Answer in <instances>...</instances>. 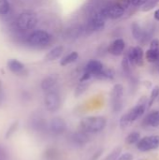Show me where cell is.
I'll return each mask as SVG.
<instances>
[{
	"label": "cell",
	"mask_w": 159,
	"mask_h": 160,
	"mask_svg": "<svg viewBox=\"0 0 159 160\" xmlns=\"http://www.w3.org/2000/svg\"><path fill=\"white\" fill-rule=\"evenodd\" d=\"M148 100L146 98H142L139 104L136 105L134 108H132L129 112H127L126 114H124L121 119H120V126L122 128H127L132 122L136 121L137 119H139L141 116H142V114L144 113L145 110H146V106H147Z\"/></svg>",
	"instance_id": "cell-1"
},
{
	"label": "cell",
	"mask_w": 159,
	"mask_h": 160,
	"mask_svg": "<svg viewBox=\"0 0 159 160\" xmlns=\"http://www.w3.org/2000/svg\"><path fill=\"white\" fill-rule=\"evenodd\" d=\"M107 125V120L103 116L85 117L81 121L80 128L88 133H98L102 131Z\"/></svg>",
	"instance_id": "cell-2"
},
{
	"label": "cell",
	"mask_w": 159,
	"mask_h": 160,
	"mask_svg": "<svg viewBox=\"0 0 159 160\" xmlns=\"http://www.w3.org/2000/svg\"><path fill=\"white\" fill-rule=\"evenodd\" d=\"M37 23V16L29 11L22 12L19 15L17 20V25L21 30H32Z\"/></svg>",
	"instance_id": "cell-3"
},
{
	"label": "cell",
	"mask_w": 159,
	"mask_h": 160,
	"mask_svg": "<svg viewBox=\"0 0 159 160\" xmlns=\"http://www.w3.org/2000/svg\"><path fill=\"white\" fill-rule=\"evenodd\" d=\"M52 39L51 35L44 30L34 31L28 38V42L34 47H43L50 44Z\"/></svg>",
	"instance_id": "cell-4"
},
{
	"label": "cell",
	"mask_w": 159,
	"mask_h": 160,
	"mask_svg": "<svg viewBox=\"0 0 159 160\" xmlns=\"http://www.w3.org/2000/svg\"><path fill=\"white\" fill-rule=\"evenodd\" d=\"M123 96H124V87L122 84H115L112 91V112L117 113L123 108Z\"/></svg>",
	"instance_id": "cell-5"
},
{
	"label": "cell",
	"mask_w": 159,
	"mask_h": 160,
	"mask_svg": "<svg viewBox=\"0 0 159 160\" xmlns=\"http://www.w3.org/2000/svg\"><path fill=\"white\" fill-rule=\"evenodd\" d=\"M159 147V136L152 135L141 139L137 143V148L141 152H148Z\"/></svg>",
	"instance_id": "cell-6"
},
{
	"label": "cell",
	"mask_w": 159,
	"mask_h": 160,
	"mask_svg": "<svg viewBox=\"0 0 159 160\" xmlns=\"http://www.w3.org/2000/svg\"><path fill=\"white\" fill-rule=\"evenodd\" d=\"M44 103L46 110L50 112H55L59 110L61 105V99L60 96L55 91H48V93L45 96Z\"/></svg>",
	"instance_id": "cell-7"
},
{
	"label": "cell",
	"mask_w": 159,
	"mask_h": 160,
	"mask_svg": "<svg viewBox=\"0 0 159 160\" xmlns=\"http://www.w3.org/2000/svg\"><path fill=\"white\" fill-rule=\"evenodd\" d=\"M101 11L103 12V14L105 15V17L107 19H109V18L110 19H118V18H121L125 13V9L116 4L111 5L109 7H105L104 8L101 9Z\"/></svg>",
	"instance_id": "cell-8"
},
{
	"label": "cell",
	"mask_w": 159,
	"mask_h": 160,
	"mask_svg": "<svg viewBox=\"0 0 159 160\" xmlns=\"http://www.w3.org/2000/svg\"><path fill=\"white\" fill-rule=\"evenodd\" d=\"M50 129L54 135H61L67 129V123L61 117H54L50 122Z\"/></svg>",
	"instance_id": "cell-9"
},
{
	"label": "cell",
	"mask_w": 159,
	"mask_h": 160,
	"mask_svg": "<svg viewBox=\"0 0 159 160\" xmlns=\"http://www.w3.org/2000/svg\"><path fill=\"white\" fill-rule=\"evenodd\" d=\"M107 18L105 17V15L103 14V12L100 10L99 12L94 14V16L92 17L89 24L92 30L94 31H100L104 28L105 26V22H106Z\"/></svg>",
	"instance_id": "cell-10"
},
{
	"label": "cell",
	"mask_w": 159,
	"mask_h": 160,
	"mask_svg": "<svg viewBox=\"0 0 159 160\" xmlns=\"http://www.w3.org/2000/svg\"><path fill=\"white\" fill-rule=\"evenodd\" d=\"M29 127L34 131H37V132L45 131L47 129V121L39 115L33 116L29 120Z\"/></svg>",
	"instance_id": "cell-11"
},
{
	"label": "cell",
	"mask_w": 159,
	"mask_h": 160,
	"mask_svg": "<svg viewBox=\"0 0 159 160\" xmlns=\"http://www.w3.org/2000/svg\"><path fill=\"white\" fill-rule=\"evenodd\" d=\"M71 141L73 142L74 144L79 145V146H82V145H85L90 141V137H89L88 132L80 129L79 131H76L72 134Z\"/></svg>",
	"instance_id": "cell-12"
},
{
	"label": "cell",
	"mask_w": 159,
	"mask_h": 160,
	"mask_svg": "<svg viewBox=\"0 0 159 160\" xmlns=\"http://www.w3.org/2000/svg\"><path fill=\"white\" fill-rule=\"evenodd\" d=\"M103 64L98 60H90L84 69V72L89 73L92 77H96L102 69H103Z\"/></svg>",
	"instance_id": "cell-13"
},
{
	"label": "cell",
	"mask_w": 159,
	"mask_h": 160,
	"mask_svg": "<svg viewBox=\"0 0 159 160\" xmlns=\"http://www.w3.org/2000/svg\"><path fill=\"white\" fill-rule=\"evenodd\" d=\"M125 46H126L125 41L122 38H117L111 43L108 51L111 54L115 55V56H119L123 53V52L125 50Z\"/></svg>",
	"instance_id": "cell-14"
},
{
	"label": "cell",
	"mask_w": 159,
	"mask_h": 160,
	"mask_svg": "<svg viewBox=\"0 0 159 160\" xmlns=\"http://www.w3.org/2000/svg\"><path fill=\"white\" fill-rule=\"evenodd\" d=\"M7 68L8 69L16 74V75H22L25 71V68L23 66L22 63H21L20 61L16 60V59H10L7 62Z\"/></svg>",
	"instance_id": "cell-15"
},
{
	"label": "cell",
	"mask_w": 159,
	"mask_h": 160,
	"mask_svg": "<svg viewBox=\"0 0 159 160\" xmlns=\"http://www.w3.org/2000/svg\"><path fill=\"white\" fill-rule=\"evenodd\" d=\"M58 76L56 74H52L45 77L41 82V88L44 91H51L57 83Z\"/></svg>",
	"instance_id": "cell-16"
},
{
	"label": "cell",
	"mask_w": 159,
	"mask_h": 160,
	"mask_svg": "<svg viewBox=\"0 0 159 160\" xmlns=\"http://www.w3.org/2000/svg\"><path fill=\"white\" fill-rule=\"evenodd\" d=\"M64 52V46H56L54 48H52L46 55L45 59L46 61H54L56 59H58L62 53Z\"/></svg>",
	"instance_id": "cell-17"
},
{
	"label": "cell",
	"mask_w": 159,
	"mask_h": 160,
	"mask_svg": "<svg viewBox=\"0 0 159 160\" xmlns=\"http://www.w3.org/2000/svg\"><path fill=\"white\" fill-rule=\"evenodd\" d=\"M145 123L147 126L152 128L159 127V111H154L147 115L145 118Z\"/></svg>",
	"instance_id": "cell-18"
},
{
	"label": "cell",
	"mask_w": 159,
	"mask_h": 160,
	"mask_svg": "<svg viewBox=\"0 0 159 160\" xmlns=\"http://www.w3.org/2000/svg\"><path fill=\"white\" fill-rule=\"evenodd\" d=\"M133 53H134V63L135 65L142 67L143 66V50L140 46H137L133 48Z\"/></svg>",
	"instance_id": "cell-19"
},
{
	"label": "cell",
	"mask_w": 159,
	"mask_h": 160,
	"mask_svg": "<svg viewBox=\"0 0 159 160\" xmlns=\"http://www.w3.org/2000/svg\"><path fill=\"white\" fill-rule=\"evenodd\" d=\"M114 70L111 68H103V69L95 77L99 80H112L114 78Z\"/></svg>",
	"instance_id": "cell-20"
},
{
	"label": "cell",
	"mask_w": 159,
	"mask_h": 160,
	"mask_svg": "<svg viewBox=\"0 0 159 160\" xmlns=\"http://www.w3.org/2000/svg\"><path fill=\"white\" fill-rule=\"evenodd\" d=\"M131 30H132V35L135 39L141 40L143 38V32L141 27V25L138 22H133L131 24Z\"/></svg>",
	"instance_id": "cell-21"
},
{
	"label": "cell",
	"mask_w": 159,
	"mask_h": 160,
	"mask_svg": "<svg viewBox=\"0 0 159 160\" xmlns=\"http://www.w3.org/2000/svg\"><path fill=\"white\" fill-rule=\"evenodd\" d=\"M78 57H79V53L77 52H71L69 54H67V56H65L61 60L60 65L63 66V67H65V66H67L68 64H71V63L75 62L78 59Z\"/></svg>",
	"instance_id": "cell-22"
},
{
	"label": "cell",
	"mask_w": 159,
	"mask_h": 160,
	"mask_svg": "<svg viewBox=\"0 0 159 160\" xmlns=\"http://www.w3.org/2000/svg\"><path fill=\"white\" fill-rule=\"evenodd\" d=\"M145 58L149 63H155L159 61V51L148 50L145 54Z\"/></svg>",
	"instance_id": "cell-23"
},
{
	"label": "cell",
	"mask_w": 159,
	"mask_h": 160,
	"mask_svg": "<svg viewBox=\"0 0 159 160\" xmlns=\"http://www.w3.org/2000/svg\"><path fill=\"white\" fill-rule=\"evenodd\" d=\"M18 128H19V121L16 120V121H14V122L8 127V128L7 129L6 133H5V139L8 140L9 138H11V137L14 135V133L18 130Z\"/></svg>",
	"instance_id": "cell-24"
},
{
	"label": "cell",
	"mask_w": 159,
	"mask_h": 160,
	"mask_svg": "<svg viewBox=\"0 0 159 160\" xmlns=\"http://www.w3.org/2000/svg\"><path fill=\"white\" fill-rule=\"evenodd\" d=\"M141 139V134L139 132H131L126 139V142L127 144H134L136 142H138Z\"/></svg>",
	"instance_id": "cell-25"
},
{
	"label": "cell",
	"mask_w": 159,
	"mask_h": 160,
	"mask_svg": "<svg viewBox=\"0 0 159 160\" xmlns=\"http://www.w3.org/2000/svg\"><path fill=\"white\" fill-rule=\"evenodd\" d=\"M58 156V152L54 148H49L44 153V158L47 160H54L56 159Z\"/></svg>",
	"instance_id": "cell-26"
},
{
	"label": "cell",
	"mask_w": 159,
	"mask_h": 160,
	"mask_svg": "<svg viewBox=\"0 0 159 160\" xmlns=\"http://www.w3.org/2000/svg\"><path fill=\"white\" fill-rule=\"evenodd\" d=\"M10 5L8 0H0V15H7L9 12Z\"/></svg>",
	"instance_id": "cell-27"
},
{
	"label": "cell",
	"mask_w": 159,
	"mask_h": 160,
	"mask_svg": "<svg viewBox=\"0 0 159 160\" xmlns=\"http://www.w3.org/2000/svg\"><path fill=\"white\" fill-rule=\"evenodd\" d=\"M88 86H89V83L87 82V81L86 82H81V83L77 86V88L75 90V96L79 97L82 94H83L87 90Z\"/></svg>",
	"instance_id": "cell-28"
},
{
	"label": "cell",
	"mask_w": 159,
	"mask_h": 160,
	"mask_svg": "<svg viewBox=\"0 0 159 160\" xmlns=\"http://www.w3.org/2000/svg\"><path fill=\"white\" fill-rule=\"evenodd\" d=\"M121 152H122V147L118 146V147L114 148V149L111 152V154H109L108 157H107L104 160H116L118 158V157L120 156Z\"/></svg>",
	"instance_id": "cell-29"
},
{
	"label": "cell",
	"mask_w": 159,
	"mask_h": 160,
	"mask_svg": "<svg viewBox=\"0 0 159 160\" xmlns=\"http://www.w3.org/2000/svg\"><path fill=\"white\" fill-rule=\"evenodd\" d=\"M159 95V88L157 86H156L152 93H151V97H150V99H149V102H148V107H151L153 105V103L155 102V100L157 99V98L158 97Z\"/></svg>",
	"instance_id": "cell-30"
},
{
	"label": "cell",
	"mask_w": 159,
	"mask_h": 160,
	"mask_svg": "<svg viewBox=\"0 0 159 160\" xmlns=\"http://www.w3.org/2000/svg\"><path fill=\"white\" fill-rule=\"evenodd\" d=\"M122 68H123V70L126 74H129L130 73V63L127 59V56H125L123 58V61H122Z\"/></svg>",
	"instance_id": "cell-31"
},
{
	"label": "cell",
	"mask_w": 159,
	"mask_h": 160,
	"mask_svg": "<svg viewBox=\"0 0 159 160\" xmlns=\"http://www.w3.org/2000/svg\"><path fill=\"white\" fill-rule=\"evenodd\" d=\"M157 4V2L156 0H148L146 2V5L144 6V8H142L143 11H147V10H150L152 9L153 8H155V6Z\"/></svg>",
	"instance_id": "cell-32"
},
{
	"label": "cell",
	"mask_w": 159,
	"mask_h": 160,
	"mask_svg": "<svg viewBox=\"0 0 159 160\" xmlns=\"http://www.w3.org/2000/svg\"><path fill=\"white\" fill-rule=\"evenodd\" d=\"M115 4L118 5L119 7H121L122 8L127 9L131 3H130V0H117Z\"/></svg>",
	"instance_id": "cell-33"
},
{
	"label": "cell",
	"mask_w": 159,
	"mask_h": 160,
	"mask_svg": "<svg viewBox=\"0 0 159 160\" xmlns=\"http://www.w3.org/2000/svg\"><path fill=\"white\" fill-rule=\"evenodd\" d=\"M150 50L153 51H159V39L155 38L150 43Z\"/></svg>",
	"instance_id": "cell-34"
},
{
	"label": "cell",
	"mask_w": 159,
	"mask_h": 160,
	"mask_svg": "<svg viewBox=\"0 0 159 160\" xmlns=\"http://www.w3.org/2000/svg\"><path fill=\"white\" fill-rule=\"evenodd\" d=\"M133 158H133L132 154H130V153H125V154L119 156L118 158L116 160H133Z\"/></svg>",
	"instance_id": "cell-35"
},
{
	"label": "cell",
	"mask_w": 159,
	"mask_h": 160,
	"mask_svg": "<svg viewBox=\"0 0 159 160\" xmlns=\"http://www.w3.org/2000/svg\"><path fill=\"white\" fill-rule=\"evenodd\" d=\"M148 0H130V3L134 6H142L145 4Z\"/></svg>",
	"instance_id": "cell-36"
},
{
	"label": "cell",
	"mask_w": 159,
	"mask_h": 160,
	"mask_svg": "<svg viewBox=\"0 0 159 160\" xmlns=\"http://www.w3.org/2000/svg\"><path fill=\"white\" fill-rule=\"evenodd\" d=\"M102 153H103V150H102V149L98 150L97 152H96V153L94 154V156H93V158H92V159L91 160H97L99 158V157L102 155Z\"/></svg>",
	"instance_id": "cell-37"
},
{
	"label": "cell",
	"mask_w": 159,
	"mask_h": 160,
	"mask_svg": "<svg viewBox=\"0 0 159 160\" xmlns=\"http://www.w3.org/2000/svg\"><path fill=\"white\" fill-rule=\"evenodd\" d=\"M7 158V153H6L5 149L2 146H0V158Z\"/></svg>",
	"instance_id": "cell-38"
},
{
	"label": "cell",
	"mask_w": 159,
	"mask_h": 160,
	"mask_svg": "<svg viewBox=\"0 0 159 160\" xmlns=\"http://www.w3.org/2000/svg\"><path fill=\"white\" fill-rule=\"evenodd\" d=\"M155 19L157 21H159V9L156 10V12H155Z\"/></svg>",
	"instance_id": "cell-39"
},
{
	"label": "cell",
	"mask_w": 159,
	"mask_h": 160,
	"mask_svg": "<svg viewBox=\"0 0 159 160\" xmlns=\"http://www.w3.org/2000/svg\"><path fill=\"white\" fill-rule=\"evenodd\" d=\"M0 160H7V158H0Z\"/></svg>",
	"instance_id": "cell-40"
},
{
	"label": "cell",
	"mask_w": 159,
	"mask_h": 160,
	"mask_svg": "<svg viewBox=\"0 0 159 160\" xmlns=\"http://www.w3.org/2000/svg\"><path fill=\"white\" fill-rule=\"evenodd\" d=\"M156 1H157V3H158V2H159V0H156Z\"/></svg>",
	"instance_id": "cell-41"
}]
</instances>
